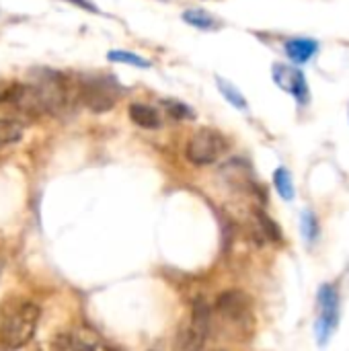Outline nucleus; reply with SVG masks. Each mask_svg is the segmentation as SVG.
Here are the masks:
<instances>
[{"label":"nucleus","instance_id":"1","mask_svg":"<svg viewBox=\"0 0 349 351\" xmlns=\"http://www.w3.org/2000/svg\"><path fill=\"white\" fill-rule=\"evenodd\" d=\"M41 319V311L31 300H14L8 302L0 311V348L6 351L23 350L31 343L37 325Z\"/></svg>","mask_w":349,"mask_h":351},{"label":"nucleus","instance_id":"2","mask_svg":"<svg viewBox=\"0 0 349 351\" xmlns=\"http://www.w3.org/2000/svg\"><path fill=\"white\" fill-rule=\"evenodd\" d=\"M29 88L33 93L39 113H62L70 107L74 97H78V90L70 86L64 74L45 68L33 72V80L29 82Z\"/></svg>","mask_w":349,"mask_h":351},{"label":"nucleus","instance_id":"3","mask_svg":"<svg viewBox=\"0 0 349 351\" xmlns=\"http://www.w3.org/2000/svg\"><path fill=\"white\" fill-rule=\"evenodd\" d=\"M121 93H123V88L111 76H91V78H84L80 82V88H78L80 101L93 113L111 111L117 105V101L121 99Z\"/></svg>","mask_w":349,"mask_h":351},{"label":"nucleus","instance_id":"4","mask_svg":"<svg viewBox=\"0 0 349 351\" xmlns=\"http://www.w3.org/2000/svg\"><path fill=\"white\" fill-rule=\"evenodd\" d=\"M228 150L226 138L214 128H202L191 134L185 146V158L195 167H208L220 160V156Z\"/></svg>","mask_w":349,"mask_h":351},{"label":"nucleus","instance_id":"5","mask_svg":"<svg viewBox=\"0 0 349 351\" xmlns=\"http://www.w3.org/2000/svg\"><path fill=\"white\" fill-rule=\"evenodd\" d=\"M339 325V294L335 286L323 284L317 294V323H315V335L317 343L323 348L331 341L333 333Z\"/></svg>","mask_w":349,"mask_h":351},{"label":"nucleus","instance_id":"6","mask_svg":"<svg viewBox=\"0 0 349 351\" xmlns=\"http://www.w3.org/2000/svg\"><path fill=\"white\" fill-rule=\"evenodd\" d=\"M210 327H212V313L210 306L197 298L191 306V315L189 321L185 323V327L179 333L177 339V350L179 351H202L208 335H210Z\"/></svg>","mask_w":349,"mask_h":351},{"label":"nucleus","instance_id":"7","mask_svg":"<svg viewBox=\"0 0 349 351\" xmlns=\"http://www.w3.org/2000/svg\"><path fill=\"white\" fill-rule=\"evenodd\" d=\"M214 311L224 323L241 327L251 319V298L241 290H226L216 298Z\"/></svg>","mask_w":349,"mask_h":351},{"label":"nucleus","instance_id":"8","mask_svg":"<svg viewBox=\"0 0 349 351\" xmlns=\"http://www.w3.org/2000/svg\"><path fill=\"white\" fill-rule=\"evenodd\" d=\"M47 351H113L97 333L80 329L53 339Z\"/></svg>","mask_w":349,"mask_h":351},{"label":"nucleus","instance_id":"9","mask_svg":"<svg viewBox=\"0 0 349 351\" xmlns=\"http://www.w3.org/2000/svg\"><path fill=\"white\" fill-rule=\"evenodd\" d=\"M272 74H274L276 84L282 90L294 95L298 103H306L309 101V86H306L304 74L298 68L288 66V64H276L272 68Z\"/></svg>","mask_w":349,"mask_h":351},{"label":"nucleus","instance_id":"10","mask_svg":"<svg viewBox=\"0 0 349 351\" xmlns=\"http://www.w3.org/2000/svg\"><path fill=\"white\" fill-rule=\"evenodd\" d=\"M128 115L138 128H144V130H158L163 125L160 113L146 103H132L128 109Z\"/></svg>","mask_w":349,"mask_h":351},{"label":"nucleus","instance_id":"11","mask_svg":"<svg viewBox=\"0 0 349 351\" xmlns=\"http://www.w3.org/2000/svg\"><path fill=\"white\" fill-rule=\"evenodd\" d=\"M319 49V43L315 39H290L286 41V56L296 64H306Z\"/></svg>","mask_w":349,"mask_h":351},{"label":"nucleus","instance_id":"12","mask_svg":"<svg viewBox=\"0 0 349 351\" xmlns=\"http://www.w3.org/2000/svg\"><path fill=\"white\" fill-rule=\"evenodd\" d=\"M253 218H255V226H257V234L259 237H263L265 241H272V243H280L282 241L280 226L263 210H255L253 212Z\"/></svg>","mask_w":349,"mask_h":351},{"label":"nucleus","instance_id":"13","mask_svg":"<svg viewBox=\"0 0 349 351\" xmlns=\"http://www.w3.org/2000/svg\"><path fill=\"white\" fill-rule=\"evenodd\" d=\"M183 21L187 25L200 29V31H212V29L218 27V21L210 12H206L202 8H189V10H185L183 12Z\"/></svg>","mask_w":349,"mask_h":351},{"label":"nucleus","instance_id":"14","mask_svg":"<svg viewBox=\"0 0 349 351\" xmlns=\"http://www.w3.org/2000/svg\"><path fill=\"white\" fill-rule=\"evenodd\" d=\"M274 185H276L278 193L282 195V199H286V202H292L294 199L296 191H294V181H292V175H290L288 169L280 167L274 173Z\"/></svg>","mask_w":349,"mask_h":351},{"label":"nucleus","instance_id":"15","mask_svg":"<svg viewBox=\"0 0 349 351\" xmlns=\"http://www.w3.org/2000/svg\"><path fill=\"white\" fill-rule=\"evenodd\" d=\"M23 138V125L14 119L0 117V148L14 144Z\"/></svg>","mask_w":349,"mask_h":351},{"label":"nucleus","instance_id":"16","mask_svg":"<svg viewBox=\"0 0 349 351\" xmlns=\"http://www.w3.org/2000/svg\"><path fill=\"white\" fill-rule=\"evenodd\" d=\"M216 84H218L220 93L224 95V99H226L232 107H237V109H241V111H247V101H245L243 93H241L232 82H228V80H224V78H216Z\"/></svg>","mask_w":349,"mask_h":351},{"label":"nucleus","instance_id":"17","mask_svg":"<svg viewBox=\"0 0 349 351\" xmlns=\"http://www.w3.org/2000/svg\"><path fill=\"white\" fill-rule=\"evenodd\" d=\"M300 228H302V237H304L306 243H315V241L319 239L321 224H319V218L315 216V212H311V210H304V212H302Z\"/></svg>","mask_w":349,"mask_h":351},{"label":"nucleus","instance_id":"18","mask_svg":"<svg viewBox=\"0 0 349 351\" xmlns=\"http://www.w3.org/2000/svg\"><path fill=\"white\" fill-rule=\"evenodd\" d=\"M107 58H109L111 62L136 66V68H150V66H152L150 60H146V58H142V56H138V53H132V51H121V49H119V51H109Z\"/></svg>","mask_w":349,"mask_h":351},{"label":"nucleus","instance_id":"19","mask_svg":"<svg viewBox=\"0 0 349 351\" xmlns=\"http://www.w3.org/2000/svg\"><path fill=\"white\" fill-rule=\"evenodd\" d=\"M165 107H167V113L173 117V119H193L195 113L189 105L181 103V101H165Z\"/></svg>","mask_w":349,"mask_h":351},{"label":"nucleus","instance_id":"20","mask_svg":"<svg viewBox=\"0 0 349 351\" xmlns=\"http://www.w3.org/2000/svg\"><path fill=\"white\" fill-rule=\"evenodd\" d=\"M66 2H72V4H76L78 8H84V10H88V12H99V8H97L91 0H66Z\"/></svg>","mask_w":349,"mask_h":351}]
</instances>
